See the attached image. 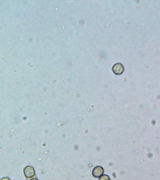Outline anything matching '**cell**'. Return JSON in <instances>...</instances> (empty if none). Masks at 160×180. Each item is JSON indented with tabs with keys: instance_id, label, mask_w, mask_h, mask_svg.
Segmentation results:
<instances>
[{
	"instance_id": "6da1fadb",
	"label": "cell",
	"mask_w": 160,
	"mask_h": 180,
	"mask_svg": "<svg viewBox=\"0 0 160 180\" xmlns=\"http://www.w3.org/2000/svg\"><path fill=\"white\" fill-rule=\"evenodd\" d=\"M24 173L27 178H31L35 175L34 169L33 167L30 166H27L24 169Z\"/></svg>"
},
{
	"instance_id": "8992f818",
	"label": "cell",
	"mask_w": 160,
	"mask_h": 180,
	"mask_svg": "<svg viewBox=\"0 0 160 180\" xmlns=\"http://www.w3.org/2000/svg\"><path fill=\"white\" fill-rule=\"evenodd\" d=\"M30 180H38L37 178H32V179H31Z\"/></svg>"
},
{
	"instance_id": "277c9868",
	"label": "cell",
	"mask_w": 160,
	"mask_h": 180,
	"mask_svg": "<svg viewBox=\"0 0 160 180\" xmlns=\"http://www.w3.org/2000/svg\"><path fill=\"white\" fill-rule=\"evenodd\" d=\"M99 180H110V177L108 175H101V177L99 178Z\"/></svg>"
},
{
	"instance_id": "7a4b0ae2",
	"label": "cell",
	"mask_w": 160,
	"mask_h": 180,
	"mask_svg": "<svg viewBox=\"0 0 160 180\" xmlns=\"http://www.w3.org/2000/svg\"><path fill=\"white\" fill-rule=\"evenodd\" d=\"M104 169L101 166H97L93 169L92 174L94 177L98 178L101 177L103 174Z\"/></svg>"
},
{
	"instance_id": "3957f363",
	"label": "cell",
	"mask_w": 160,
	"mask_h": 180,
	"mask_svg": "<svg viewBox=\"0 0 160 180\" xmlns=\"http://www.w3.org/2000/svg\"><path fill=\"white\" fill-rule=\"evenodd\" d=\"M112 70L115 74L119 75L122 74L124 71V67L121 63H116L113 67Z\"/></svg>"
},
{
	"instance_id": "5b68a950",
	"label": "cell",
	"mask_w": 160,
	"mask_h": 180,
	"mask_svg": "<svg viewBox=\"0 0 160 180\" xmlns=\"http://www.w3.org/2000/svg\"><path fill=\"white\" fill-rule=\"evenodd\" d=\"M1 180H10V179L8 177H4Z\"/></svg>"
}]
</instances>
